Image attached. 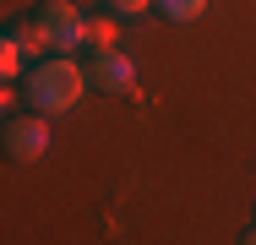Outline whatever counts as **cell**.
<instances>
[{
    "mask_svg": "<svg viewBox=\"0 0 256 245\" xmlns=\"http://www.w3.org/2000/svg\"><path fill=\"white\" fill-rule=\"evenodd\" d=\"M6 147H11V158H44L50 152V126L44 120H33V114H11L6 120Z\"/></svg>",
    "mask_w": 256,
    "mask_h": 245,
    "instance_id": "cell-3",
    "label": "cell"
},
{
    "mask_svg": "<svg viewBox=\"0 0 256 245\" xmlns=\"http://www.w3.org/2000/svg\"><path fill=\"white\" fill-rule=\"evenodd\" d=\"M33 28H38V38L50 44V54H71V49L88 44V16L71 6V0H44V6H33V16H28Z\"/></svg>",
    "mask_w": 256,
    "mask_h": 245,
    "instance_id": "cell-2",
    "label": "cell"
},
{
    "mask_svg": "<svg viewBox=\"0 0 256 245\" xmlns=\"http://www.w3.org/2000/svg\"><path fill=\"white\" fill-rule=\"evenodd\" d=\"M93 82L109 88V93H136V66H131V54L98 49V54H93Z\"/></svg>",
    "mask_w": 256,
    "mask_h": 245,
    "instance_id": "cell-4",
    "label": "cell"
},
{
    "mask_svg": "<svg viewBox=\"0 0 256 245\" xmlns=\"http://www.w3.org/2000/svg\"><path fill=\"white\" fill-rule=\"evenodd\" d=\"M104 6H109L114 16H142V11L153 6V0H104Z\"/></svg>",
    "mask_w": 256,
    "mask_h": 245,
    "instance_id": "cell-8",
    "label": "cell"
},
{
    "mask_svg": "<svg viewBox=\"0 0 256 245\" xmlns=\"http://www.w3.org/2000/svg\"><path fill=\"white\" fill-rule=\"evenodd\" d=\"M28 60H33V54H28V44L16 38V28H11V33L0 38V76H6V82H16V76L28 71Z\"/></svg>",
    "mask_w": 256,
    "mask_h": 245,
    "instance_id": "cell-5",
    "label": "cell"
},
{
    "mask_svg": "<svg viewBox=\"0 0 256 245\" xmlns=\"http://www.w3.org/2000/svg\"><path fill=\"white\" fill-rule=\"evenodd\" d=\"M153 6L169 16V22H196V16L207 11V0H153Z\"/></svg>",
    "mask_w": 256,
    "mask_h": 245,
    "instance_id": "cell-6",
    "label": "cell"
},
{
    "mask_svg": "<svg viewBox=\"0 0 256 245\" xmlns=\"http://www.w3.org/2000/svg\"><path fill=\"white\" fill-rule=\"evenodd\" d=\"M88 49L98 54V49H114V22L98 16V22H88Z\"/></svg>",
    "mask_w": 256,
    "mask_h": 245,
    "instance_id": "cell-7",
    "label": "cell"
},
{
    "mask_svg": "<svg viewBox=\"0 0 256 245\" xmlns=\"http://www.w3.org/2000/svg\"><path fill=\"white\" fill-rule=\"evenodd\" d=\"M82 98H88V71H82L76 60H66L60 49L28 71V104L44 109V114H66V109H76Z\"/></svg>",
    "mask_w": 256,
    "mask_h": 245,
    "instance_id": "cell-1",
    "label": "cell"
}]
</instances>
